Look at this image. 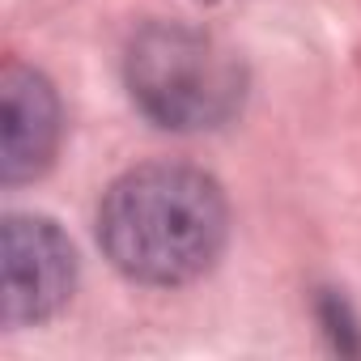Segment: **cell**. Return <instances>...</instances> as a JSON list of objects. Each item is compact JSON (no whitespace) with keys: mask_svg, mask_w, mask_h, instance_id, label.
Masks as SVG:
<instances>
[{"mask_svg":"<svg viewBox=\"0 0 361 361\" xmlns=\"http://www.w3.org/2000/svg\"><path fill=\"white\" fill-rule=\"evenodd\" d=\"M230 234V204L217 178L178 166L149 161L115 178L98 204V243L106 259L140 285H188L204 276Z\"/></svg>","mask_w":361,"mask_h":361,"instance_id":"6da1fadb","label":"cell"},{"mask_svg":"<svg viewBox=\"0 0 361 361\" xmlns=\"http://www.w3.org/2000/svg\"><path fill=\"white\" fill-rule=\"evenodd\" d=\"M132 102L170 132H209L243 111L247 73L213 35L183 22H149L123 60Z\"/></svg>","mask_w":361,"mask_h":361,"instance_id":"7a4b0ae2","label":"cell"},{"mask_svg":"<svg viewBox=\"0 0 361 361\" xmlns=\"http://www.w3.org/2000/svg\"><path fill=\"white\" fill-rule=\"evenodd\" d=\"M0 268H5L0 323L9 331L47 323L68 302L73 281H77V255L64 230L47 217H26V213L5 217Z\"/></svg>","mask_w":361,"mask_h":361,"instance_id":"3957f363","label":"cell"},{"mask_svg":"<svg viewBox=\"0 0 361 361\" xmlns=\"http://www.w3.org/2000/svg\"><path fill=\"white\" fill-rule=\"evenodd\" d=\"M60 98L39 68L9 64L0 73V178L30 183L60 149Z\"/></svg>","mask_w":361,"mask_h":361,"instance_id":"277c9868","label":"cell"}]
</instances>
